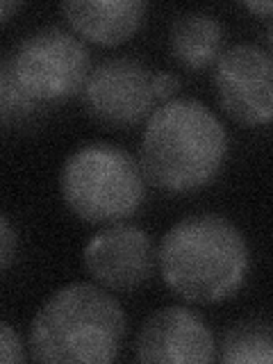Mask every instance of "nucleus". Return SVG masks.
<instances>
[{
  "label": "nucleus",
  "instance_id": "3",
  "mask_svg": "<svg viewBox=\"0 0 273 364\" xmlns=\"http://www.w3.org/2000/svg\"><path fill=\"white\" fill-rule=\"evenodd\" d=\"M125 314L114 296L89 282L55 291L30 326V358L55 364H107L117 360Z\"/></svg>",
  "mask_w": 273,
  "mask_h": 364
},
{
  "label": "nucleus",
  "instance_id": "9",
  "mask_svg": "<svg viewBox=\"0 0 273 364\" xmlns=\"http://www.w3.org/2000/svg\"><path fill=\"white\" fill-rule=\"evenodd\" d=\"M134 353L139 362L208 364L216 358V344L198 314L185 307H164L146 318Z\"/></svg>",
  "mask_w": 273,
  "mask_h": 364
},
{
  "label": "nucleus",
  "instance_id": "16",
  "mask_svg": "<svg viewBox=\"0 0 273 364\" xmlns=\"http://www.w3.org/2000/svg\"><path fill=\"white\" fill-rule=\"evenodd\" d=\"M246 9H250L253 14L273 18V3H246Z\"/></svg>",
  "mask_w": 273,
  "mask_h": 364
},
{
  "label": "nucleus",
  "instance_id": "7",
  "mask_svg": "<svg viewBox=\"0 0 273 364\" xmlns=\"http://www.w3.org/2000/svg\"><path fill=\"white\" fill-rule=\"evenodd\" d=\"M214 89L221 109L242 125L273 121V57L253 43H239L214 66Z\"/></svg>",
  "mask_w": 273,
  "mask_h": 364
},
{
  "label": "nucleus",
  "instance_id": "10",
  "mask_svg": "<svg viewBox=\"0 0 273 364\" xmlns=\"http://www.w3.org/2000/svg\"><path fill=\"white\" fill-rule=\"evenodd\" d=\"M146 3L139 0H91L62 5V14L80 37L98 46H119L139 30Z\"/></svg>",
  "mask_w": 273,
  "mask_h": 364
},
{
  "label": "nucleus",
  "instance_id": "15",
  "mask_svg": "<svg viewBox=\"0 0 273 364\" xmlns=\"http://www.w3.org/2000/svg\"><path fill=\"white\" fill-rule=\"evenodd\" d=\"M153 87H155V96L157 100H166L176 94L178 89V80L171 75V73H155L153 75Z\"/></svg>",
  "mask_w": 273,
  "mask_h": 364
},
{
  "label": "nucleus",
  "instance_id": "6",
  "mask_svg": "<svg viewBox=\"0 0 273 364\" xmlns=\"http://www.w3.org/2000/svg\"><path fill=\"white\" fill-rule=\"evenodd\" d=\"M153 71L130 57L98 64L82 87V102L91 119L107 128H132L153 117L157 96Z\"/></svg>",
  "mask_w": 273,
  "mask_h": 364
},
{
  "label": "nucleus",
  "instance_id": "2",
  "mask_svg": "<svg viewBox=\"0 0 273 364\" xmlns=\"http://www.w3.org/2000/svg\"><path fill=\"white\" fill-rule=\"evenodd\" d=\"M166 287L187 303H221L235 296L248 273L244 235L219 214L178 221L157 250Z\"/></svg>",
  "mask_w": 273,
  "mask_h": 364
},
{
  "label": "nucleus",
  "instance_id": "18",
  "mask_svg": "<svg viewBox=\"0 0 273 364\" xmlns=\"http://www.w3.org/2000/svg\"><path fill=\"white\" fill-rule=\"evenodd\" d=\"M267 53L273 57V21H271V26L267 28Z\"/></svg>",
  "mask_w": 273,
  "mask_h": 364
},
{
  "label": "nucleus",
  "instance_id": "5",
  "mask_svg": "<svg viewBox=\"0 0 273 364\" xmlns=\"http://www.w3.org/2000/svg\"><path fill=\"white\" fill-rule=\"evenodd\" d=\"M89 50L71 32L43 28L28 34L3 66L0 82L14 87L37 109L82 94L89 77Z\"/></svg>",
  "mask_w": 273,
  "mask_h": 364
},
{
  "label": "nucleus",
  "instance_id": "17",
  "mask_svg": "<svg viewBox=\"0 0 273 364\" xmlns=\"http://www.w3.org/2000/svg\"><path fill=\"white\" fill-rule=\"evenodd\" d=\"M18 7L21 5H16V3H3V7H0V9H3V21H9V14L14 9H18Z\"/></svg>",
  "mask_w": 273,
  "mask_h": 364
},
{
  "label": "nucleus",
  "instance_id": "1",
  "mask_svg": "<svg viewBox=\"0 0 273 364\" xmlns=\"http://www.w3.org/2000/svg\"><path fill=\"white\" fill-rule=\"evenodd\" d=\"M228 155L223 123L198 100L178 98L148 119L139 166L151 185L164 191H193L219 176Z\"/></svg>",
  "mask_w": 273,
  "mask_h": 364
},
{
  "label": "nucleus",
  "instance_id": "12",
  "mask_svg": "<svg viewBox=\"0 0 273 364\" xmlns=\"http://www.w3.org/2000/svg\"><path fill=\"white\" fill-rule=\"evenodd\" d=\"M225 364H273V326L248 321L235 326L223 339Z\"/></svg>",
  "mask_w": 273,
  "mask_h": 364
},
{
  "label": "nucleus",
  "instance_id": "11",
  "mask_svg": "<svg viewBox=\"0 0 273 364\" xmlns=\"http://www.w3.org/2000/svg\"><path fill=\"white\" fill-rule=\"evenodd\" d=\"M225 30L219 18L205 11L180 14L168 32V48L173 60L189 71H203L223 55Z\"/></svg>",
  "mask_w": 273,
  "mask_h": 364
},
{
  "label": "nucleus",
  "instance_id": "8",
  "mask_svg": "<svg viewBox=\"0 0 273 364\" xmlns=\"http://www.w3.org/2000/svg\"><path fill=\"white\" fill-rule=\"evenodd\" d=\"M91 278L112 291H132L153 276L157 253L141 228L112 223L85 246Z\"/></svg>",
  "mask_w": 273,
  "mask_h": 364
},
{
  "label": "nucleus",
  "instance_id": "4",
  "mask_svg": "<svg viewBox=\"0 0 273 364\" xmlns=\"http://www.w3.org/2000/svg\"><path fill=\"white\" fill-rule=\"evenodd\" d=\"M60 182L66 208L87 223H121L144 203V171L117 146L80 148L66 159Z\"/></svg>",
  "mask_w": 273,
  "mask_h": 364
},
{
  "label": "nucleus",
  "instance_id": "14",
  "mask_svg": "<svg viewBox=\"0 0 273 364\" xmlns=\"http://www.w3.org/2000/svg\"><path fill=\"white\" fill-rule=\"evenodd\" d=\"M16 248H18L16 232L11 230V223L7 216H3V219H0V267H3V271H7L11 267Z\"/></svg>",
  "mask_w": 273,
  "mask_h": 364
},
{
  "label": "nucleus",
  "instance_id": "13",
  "mask_svg": "<svg viewBox=\"0 0 273 364\" xmlns=\"http://www.w3.org/2000/svg\"><path fill=\"white\" fill-rule=\"evenodd\" d=\"M0 360L5 364H14V362L26 360L21 337L14 333V328H11L7 321L0 323Z\"/></svg>",
  "mask_w": 273,
  "mask_h": 364
}]
</instances>
